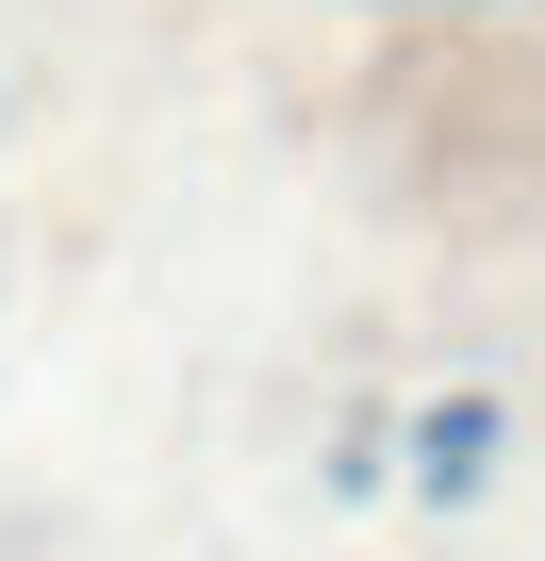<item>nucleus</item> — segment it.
<instances>
[{
	"label": "nucleus",
	"instance_id": "1",
	"mask_svg": "<svg viewBox=\"0 0 545 561\" xmlns=\"http://www.w3.org/2000/svg\"><path fill=\"white\" fill-rule=\"evenodd\" d=\"M479 446H496V413L463 397V413H430V479H479Z\"/></svg>",
	"mask_w": 545,
	"mask_h": 561
}]
</instances>
